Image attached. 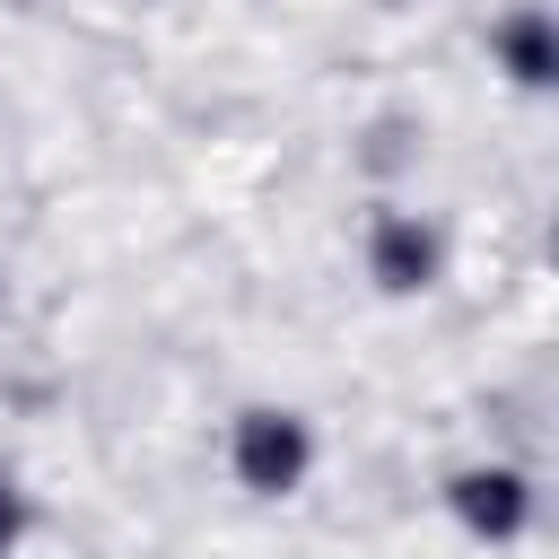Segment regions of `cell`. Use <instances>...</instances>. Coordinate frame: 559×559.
Listing matches in <instances>:
<instances>
[{
    "mask_svg": "<svg viewBox=\"0 0 559 559\" xmlns=\"http://www.w3.org/2000/svg\"><path fill=\"white\" fill-rule=\"evenodd\" d=\"M306 463H314V437L297 411H245L236 419V480L253 498H288L306 480Z\"/></svg>",
    "mask_w": 559,
    "mask_h": 559,
    "instance_id": "cell-1",
    "label": "cell"
},
{
    "mask_svg": "<svg viewBox=\"0 0 559 559\" xmlns=\"http://www.w3.org/2000/svg\"><path fill=\"white\" fill-rule=\"evenodd\" d=\"M376 280H384L393 297H411V288L437 280V236H428L411 210H384V218H376Z\"/></svg>",
    "mask_w": 559,
    "mask_h": 559,
    "instance_id": "cell-2",
    "label": "cell"
},
{
    "mask_svg": "<svg viewBox=\"0 0 559 559\" xmlns=\"http://www.w3.org/2000/svg\"><path fill=\"white\" fill-rule=\"evenodd\" d=\"M454 507L472 515V533H515L524 507H533V489H524V472L489 463V472H463V480H454Z\"/></svg>",
    "mask_w": 559,
    "mask_h": 559,
    "instance_id": "cell-3",
    "label": "cell"
},
{
    "mask_svg": "<svg viewBox=\"0 0 559 559\" xmlns=\"http://www.w3.org/2000/svg\"><path fill=\"white\" fill-rule=\"evenodd\" d=\"M498 44H507V61H515V79H524V87H542V79H550V26H542V9H524Z\"/></svg>",
    "mask_w": 559,
    "mask_h": 559,
    "instance_id": "cell-4",
    "label": "cell"
},
{
    "mask_svg": "<svg viewBox=\"0 0 559 559\" xmlns=\"http://www.w3.org/2000/svg\"><path fill=\"white\" fill-rule=\"evenodd\" d=\"M9 542H17V480H0V559H9Z\"/></svg>",
    "mask_w": 559,
    "mask_h": 559,
    "instance_id": "cell-5",
    "label": "cell"
}]
</instances>
